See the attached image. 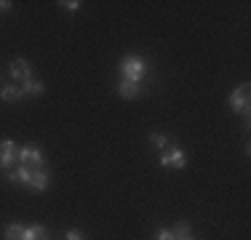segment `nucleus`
Segmentation results:
<instances>
[{
  "instance_id": "6ab92c4d",
  "label": "nucleus",
  "mask_w": 251,
  "mask_h": 240,
  "mask_svg": "<svg viewBox=\"0 0 251 240\" xmlns=\"http://www.w3.org/2000/svg\"><path fill=\"white\" fill-rule=\"evenodd\" d=\"M11 5H14L11 0H0V11H11Z\"/></svg>"
},
{
  "instance_id": "7ed1b4c3",
  "label": "nucleus",
  "mask_w": 251,
  "mask_h": 240,
  "mask_svg": "<svg viewBox=\"0 0 251 240\" xmlns=\"http://www.w3.org/2000/svg\"><path fill=\"white\" fill-rule=\"evenodd\" d=\"M16 160H19V166H38V168H43L46 166V155L40 152L35 144H25V147H19L16 149Z\"/></svg>"
},
{
  "instance_id": "f8f14e48",
  "label": "nucleus",
  "mask_w": 251,
  "mask_h": 240,
  "mask_svg": "<svg viewBox=\"0 0 251 240\" xmlns=\"http://www.w3.org/2000/svg\"><path fill=\"white\" fill-rule=\"evenodd\" d=\"M22 240H49V232L40 224H29V227H25V238Z\"/></svg>"
},
{
  "instance_id": "f03ea898",
  "label": "nucleus",
  "mask_w": 251,
  "mask_h": 240,
  "mask_svg": "<svg viewBox=\"0 0 251 240\" xmlns=\"http://www.w3.org/2000/svg\"><path fill=\"white\" fill-rule=\"evenodd\" d=\"M227 104H230L232 112H238V115H249L251 104H249V83H243V86L232 88L230 99H227Z\"/></svg>"
},
{
  "instance_id": "423d86ee",
  "label": "nucleus",
  "mask_w": 251,
  "mask_h": 240,
  "mask_svg": "<svg viewBox=\"0 0 251 240\" xmlns=\"http://www.w3.org/2000/svg\"><path fill=\"white\" fill-rule=\"evenodd\" d=\"M16 142H11V139H5V142H0V168L3 171H8L11 163L16 160Z\"/></svg>"
},
{
  "instance_id": "2eb2a0df",
  "label": "nucleus",
  "mask_w": 251,
  "mask_h": 240,
  "mask_svg": "<svg viewBox=\"0 0 251 240\" xmlns=\"http://www.w3.org/2000/svg\"><path fill=\"white\" fill-rule=\"evenodd\" d=\"M150 142H152L155 147L160 149V152H163V149L169 147V136H166V134H160V131H155V134H150Z\"/></svg>"
},
{
  "instance_id": "9b49d317",
  "label": "nucleus",
  "mask_w": 251,
  "mask_h": 240,
  "mask_svg": "<svg viewBox=\"0 0 251 240\" xmlns=\"http://www.w3.org/2000/svg\"><path fill=\"white\" fill-rule=\"evenodd\" d=\"M0 99H3L5 104H14V101L22 99V88H16V86H3V88H0Z\"/></svg>"
},
{
  "instance_id": "20e7f679",
  "label": "nucleus",
  "mask_w": 251,
  "mask_h": 240,
  "mask_svg": "<svg viewBox=\"0 0 251 240\" xmlns=\"http://www.w3.org/2000/svg\"><path fill=\"white\" fill-rule=\"evenodd\" d=\"M160 166L163 168H179V171H182V168L187 166V158H184V152L179 147H166L163 152H160Z\"/></svg>"
},
{
  "instance_id": "ddd939ff",
  "label": "nucleus",
  "mask_w": 251,
  "mask_h": 240,
  "mask_svg": "<svg viewBox=\"0 0 251 240\" xmlns=\"http://www.w3.org/2000/svg\"><path fill=\"white\" fill-rule=\"evenodd\" d=\"M171 235H174V240H184V238L193 235V230H190L187 221H176V224L171 227Z\"/></svg>"
},
{
  "instance_id": "9d476101",
  "label": "nucleus",
  "mask_w": 251,
  "mask_h": 240,
  "mask_svg": "<svg viewBox=\"0 0 251 240\" xmlns=\"http://www.w3.org/2000/svg\"><path fill=\"white\" fill-rule=\"evenodd\" d=\"M43 94H46V86L40 80H32V77H29V80L22 83V96H43Z\"/></svg>"
},
{
  "instance_id": "39448f33",
  "label": "nucleus",
  "mask_w": 251,
  "mask_h": 240,
  "mask_svg": "<svg viewBox=\"0 0 251 240\" xmlns=\"http://www.w3.org/2000/svg\"><path fill=\"white\" fill-rule=\"evenodd\" d=\"M8 75L14 77V80H29V77H32V67H29V62L27 59H14V62H11V67H8Z\"/></svg>"
},
{
  "instance_id": "0eeeda50",
  "label": "nucleus",
  "mask_w": 251,
  "mask_h": 240,
  "mask_svg": "<svg viewBox=\"0 0 251 240\" xmlns=\"http://www.w3.org/2000/svg\"><path fill=\"white\" fill-rule=\"evenodd\" d=\"M29 179H32V168L29 166H19V168H14V171H8V182H14V184L29 187Z\"/></svg>"
},
{
  "instance_id": "a211bd4d",
  "label": "nucleus",
  "mask_w": 251,
  "mask_h": 240,
  "mask_svg": "<svg viewBox=\"0 0 251 240\" xmlns=\"http://www.w3.org/2000/svg\"><path fill=\"white\" fill-rule=\"evenodd\" d=\"M155 240H174V235H171L169 227H163V230H158V235H155Z\"/></svg>"
},
{
  "instance_id": "dca6fc26",
  "label": "nucleus",
  "mask_w": 251,
  "mask_h": 240,
  "mask_svg": "<svg viewBox=\"0 0 251 240\" xmlns=\"http://www.w3.org/2000/svg\"><path fill=\"white\" fill-rule=\"evenodd\" d=\"M59 5H62V8L64 11H77V8H80V0H62V3H59Z\"/></svg>"
},
{
  "instance_id": "4468645a",
  "label": "nucleus",
  "mask_w": 251,
  "mask_h": 240,
  "mask_svg": "<svg viewBox=\"0 0 251 240\" xmlns=\"http://www.w3.org/2000/svg\"><path fill=\"white\" fill-rule=\"evenodd\" d=\"M25 238V227L22 224H8L5 227V240H22Z\"/></svg>"
},
{
  "instance_id": "6e6552de",
  "label": "nucleus",
  "mask_w": 251,
  "mask_h": 240,
  "mask_svg": "<svg viewBox=\"0 0 251 240\" xmlns=\"http://www.w3.org/2000/svg\"><path fill=\"white\" fill-rule=\"evenodd\" d=\"M29 190H32V192H46V190H49V173H46L43 168H35V171H32Z\"/></svg>"
},
{
  "instance_id": "f257e3e1",
  "label": "nucleus",
  "mask_w": 251,
  "mask_h": 240,
  "mask_svg": "<svg viewBox=\"0 0 251 240\" xmlns=\"http://www.w3.org/2000/svg\"><path fill=\"white\" fill-rule=\"evenodd\" d=\"M118 70H121L123 80H131V83H142V77L147 75V62L142 56H134V53H128V56L121 59V64H118Z\"/></svg>"
},
{
  "instance_id": "f3484780",
  "label": "nucleus",
  "mask_w": 251,
  "mask_h": 240,
  "mask_svg": "<svg viewBox=\"0 0 251 240\" xmlns=\"http://www.w3.org/2000/svg\"><path fill=\"white\" fill-rule=\"evenodd\" d=\"M64 240H86V235L80 230H67L64 232Z\"/></svg>"
},
{
  "instance_id": "1a4fd4ad",
  "label": "nucleus",
  "mask_w": 251,
  "mask_h": 240,
  "mask_svg": "<svg viewBox=\"0 0 251 240\" xmlns=\"http://www.w3.org/2000/svg\"><path fill=\"white\" fill-rule=\"evenodd\" d=\"M139 94H142L139 83H131V80H121V83H118V96H121V99H136Z\"/></svg>"
},
{
  "instance_id": "aec40b11",
  "label": "nucleus",
  "mask_w": 251,
  "mask_h": 240,
  "mask_svg": "<svg viewBox=\"0 0 251 240\" xmlns=\"http://www.w3.org/2000/svg\"><path fill=\"white\" fill-rule=\"evenodd\" d=\"M184 240H195V238H193V235H190V238H184Z\"/></svg>"
}]
</instances>
